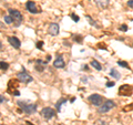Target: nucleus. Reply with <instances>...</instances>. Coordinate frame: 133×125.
Instances as JSON below:
<instances>
[{
  "instance_id": "nucleus-7",
  "label": "nucleus",
  "mask_w": 133,
  "mask_h": 125,
  "mask_svg": "<svg viewBox=\"0 0 133 125\" xmlns=\"http://www.w3.org/2000/svg\"><path fill=\"white\" fill-rule=\"evenodd\" d=\"M133 88L131 85H128V84H124L121 88L119 89V95H123V96H129L132 94Z\"/></svg>"
},
{
  "instance_id": "nucleus-19",
  "label": "nucleus",
  "mask_w": 133,
  "mask_h": 125,
  "mask_svg": "<svg viewBox=\"0 0 133 125\" xmlns=\"http://www.w3.org/2000/svg\"><path fill=\"white\" fill-rule=\"evenodd\" d=\"M86 18L88 19V21L90 22V24H91V25H96V27H99V25L96 24V22L94 21V20H92V19H91V17H90V16H86Z\"/></svg>"
},
{
  "instance_id": "nucleus-30",
  "label": "nucleus",
  "mask_w": 133,
  "mask_h": 125,
  "mask_svg": "<svg viewBox=\"0 0 133 125\" xmlns=\"http://www.w3.org/2000/svg\"><path fill=\"white\" fill-rule=\"evenodd\" d=\"M1 49H2V43L0 42V50H1Z\"/></svg>"
},
{
  "instance_id": "nucleus-3",
  "label": "nucleus",
  "mask_w": 133,
  "mask_h": 125,
  "mask_svg": "<svg viewBox=\"0 0 133 125\" xmlns=\"http://www.w3.org/2000/svg\"><path fill=\"white\" fill-rule=\"evenodd\" d=\"M9 13H10V17L12 18L14 20V23L16 27H19L20 23L22 22V14L19 10H16V9H9Z\"/></svg>"
},
{
  "instance_id": "nucleus-14",
  "label": "nucleus",
  "mask_w": 133,
  "mask_h": 125,
  "mask_svg": "<svg viewBox=\"0 0 133 125\" xmlns=\"http://www.w3.org/2000/svg\"><path fill=\"white\" fill-rule=\"evenodd\" d=\"M90 64H91V67H92V68H94L96 70H98V71H101V70H102V65H101V63H99L96 60H92L91 62H90Z\"/></svg>"
},
{
  "instance_id": "nucleus-32",
  "label": "nucleus",
  "mask_w": 133,
  "mask_h": 125,
  "mask_svg": "<svg viewBox=\"0 0 133 125\" xmlns=\"http://www.w3.org/2000/svg\"><path fill=\"white\" fill-rule=\"evenodd\" d=\"M0 125H4V124H0Z\"/></svg>"
},
{
  "instance_id": "nucleus-10",
  "label": "nucleus",
  "mask_w": 133,
  "mask_h": 125,
  "mask_svg": "<svg viewBox=\"0 0 133 125\" xmlns=\"http://www.w3.org/2000/svg\"><path fill=\"white\" fill-rule=\"evenodd\" d=\"M64 65H66V62H64L63 57L62 55H58L57 59L54 60V62H53V67L57 69H62V68H64Z\"/></svg>"
},
{
  "instance_id": "nucleus-18",
  "label": "nucleus",
  "mask_w": 133,
  "mask_h": 125,
  "mask_svg": "<svg viewBox=\"0 0 133 125\" xmlns=\"http://www.w3.org/2000/svg\"><path fill=\"white\" fill-rule=\"evenodd\" d=\"M4 22L8 24H11L12 22H14V20H12V18L10 16H4Z\"/></svg>"
},
{
  "instance_id": "nucleus-8",
  "label": "nucleus",
  "mask_w": 133,
  "mask_h": 125,
  "mask_svg": "<svg viewBox=\"0 0 133 125\" xmlns=\"http://www.w3.org/2000/svg\"><path fill=\"white\" fill-rule=\"evenodd\" d=\"M48 32L51 34V35H58L59 32H60V25L56 22H52V23L49 24V28H48Z\"/></svg>"
},
{
  "instance_id": "nucleus-17",
  "label": "nucleus",
  "mask_w": 133,
  "mask_h": 125,
  "mask_svg": "<svg viewBox=\"0 0 133 125\" xmlns=\"http://www.w3.org/2000/svg\"><path fill=\"white\" fill-rule=\"evenodd\" d=\"M8 68H9V63L4 62V61L0 62V69H1V70H8Z\"/></svg>"
},
{
  "instance_id": "nucleus-25",
  "label": "nucleus",
  "mask_w": 133,
  "mask_h": 125,
  "mask_svg": "<svg viewBox=\"0 0 133 125\" xmlns=\"http://www.w3.org/2000/svg\"><path fill=\"white\" fill-rule=\"evenodd\" d=\"M114 82H108L106 83V86H108V88H112V86H114Z\"/></svg>"
},
{
  "instance_id": "nucleus-21",
  "label": "nucleus",
  "mask_w": 133,
  "mask_h": 125,
  "mask_svg": "<svg viewBox=\"0 0 133 125\" xmlns=\"http://www.w3.org/2000/svg\"><path fill=\"white\" fill-rule=\"evenodd\" d=\"M71 18H72V20H73L74 22H78L79 20H80V19H79V16H76V14H74V13L71 14Z\"/></svg>"
},
{
  "instance_id": "nucleus-1",
  "label": "nucleus",
  "mask_w": 133,
  "mask_h": 125,
  "mask_svg": "<svg viewBox=\"0 0 133 125\" xmlns=\"http://www.w3.org/2000/svg\"><path fill=\"white\" fill-rule=\"evenodd\" d=\"M17 103L26 114H33L37 112V105H36V104L28 103V102H26V101H18Z\"/></svg>"
},
{
  "instance_id": "nucleus-6",
  "label": "nucleus",
  "mask_w": 133,
  "mask_h": 125,
  "mask_svg": "<svg viewBox=\"0 0 133 125\" xmlns=\"http://www.w3.org/2000/svg\"><path fill=\"white\" fill-rule=\"evenodd\" d=\"M41 115L46 120H51L52 117L56 116V111L51 108H43L41 110Z\"/></svg>"
},
{
  "instance_id": "nucleus-26",
  "label": "nucleus",
  "mask_w": 133,
  "mask_h": 125,
  "mask_svg": "<svg viewBox=\"0 0 133 125\" xmlns=\"http://www.w3.org/2000/svg\"><path fill=\"white\" fill-rule=\"evenodd\" d=\"M128 6L133 8V0H129V1H128Z\"/></svg>"
},
{
  "instance_id": "nucleus-5",
  "label": "nucleus",
  "mask_w": 133,
  "mask_h": 125,
  "mask_svg": "<svg viewBox=\"0 0 133 125\" xmlns=\"http://www.w3.org/2000/svg\"><path fill=\"white\" fill-rule=\"evenodd\" d=\"M88 100L96 106H100L102 103H103V98H102L100 94H96H96H91V95L88 98Z\"/></svg>"
},
{
  "instance_id": "nucleus-11",
  "label": "nucleus",
  "mask_w": 133,
  "mask_h": 125,
  "mask_svg": "<svg viewBox=\"0 0 133 125\" xmlns=\"http://www.w3.org/2000/svg\"><path fill=\"white\" fill-rule=\"evenodd\" d=\"M8 41L10 43V45H12L14 49H19L20 45H21V42H20V40L17 37H9Z\"/></svg>"
},
{
  "instance_id": "nucleus-28",
  "label": "nucleus",
  "mask_w": 133,
  "mask_h": 125,
  "mask_svg": "<svg viewBox=\"0 0 133 125\" xmlns=\"http://www.w3.org/2000/svg\"><path fill=\"white\" fill-rule=\"evenodd\" d=\"M14 95H16V96H18V95H20V93H19V92H18V91H16V92H14Z\"/></svg>"
},
{
  "instance_id": "nucleus-31",
  "label": "nucleus",
  "mask_w": 133,
  "mask_h": 125,
  "mask_svg": "<svg viewBox=\"0 0 133 125\" xmlns=\"http://www.w3.org/2000/svg\"><path fill=\"white\" fill-rule=\"evenodd\" d=\"M27 124H28V125H33L32 123H30V122H27Z\"/></svg>"
},
{
  "instance_id": "nucleus-20",
  "label": "nucleus",
  "mask_w": 133,
  "mask_h": 125,
  "mask_svg": "<svg viewBox=\"0 0 133 125\" xmlns=\"http://www.w3.org/2000/svg\"><path fill=\"white\" fill-rule=\"evenodd\" d=\"M120 31H123V32H126L128 31V25L126 24H121L119 28Z\"/></svg>"
},
{
  "instance_id": "nucleus-4",
  "label": "nucleus",
  "mask_w": 133,
  "mask_h": 125,
  "mask_svg": "<svg viewBox=\"0 0 133 125\" xmlns=\"http://www.w3.org/2000/svg\"><path fill=\"white\" fill-rule=\"evenodd\" d=\"M17 78H18V80L20 81V82H22V83H30V82H32L33 81V78L31 75L29 74V73H27V72H18L17 73Z\"/></svg>"
},
{
  "instance_id": "nucleus-12",
  "label": "nucleus",
  "mask_w": 133,
  "mask_h": 125,
  "mask_svg": "<svg viewBox=\"0 0 133 125\" xmlns=\"http://www.w3.org/2000/svg\"><path fill=\"white\" fill-rule=\"evenodd\" d=\"M96 4L101 9H106L109 7L110 4V0H94Z\"/></svg>"
},
{
  "instance_id": "nucleus-13",
  "label": "nucleus",
  "mask_w": 133,
  "mask_h": 125,
  "mask_svg": "<svg viewBox=\"0 0 133 125\" xmlns=\"http://www.w3.org/2000/svg\"><path fill=\"white\" fill-rule=\"evenodd\" d=\"M109 74H110V76H111V78L116 79V80H119V79L121 78V73H120L119 71L116 70V69H111Z\"/></svg>"
},
{
  "instance_id": "nucleus-23",
  "label": "nucleus",
  "mask_w": 133,
  "mask_h": 125,
  "mask_svg": "<svg viewBox=\"0 0 133 125\" xmlns=\"http://www.w3.org/2000/svg\"><path fill=\"white\" fill-rule=\"evenodd\" d=\"M96 125H108V123L104 121H101V120H99L98 122H96Z\"/></svg>"
},
{
  "instance_id": "nucleus-24",
  "label": "nucleus",
  "mask_w": 133,
  "mask_h": 125,
  "mask_svg": "<svg viewBox=\"0 0 133 125\" xmlns=\"http://www.w3.org/2000/svg\"><path fill=\"white\" fill-rule=\"evenodd\" d=\"M42 45H43V42L42 41H40V42L37 43V48H38V49H40V50H42Z\"/></svg>"
},
{
  "instance_id": "nucleus-27",
  "label": "nucleus",
  "mask_w": 133,
  "mask_h": 125,
  "mask_svg": "<svg viewBox=\"0 0 133 125\" xmlns=\"http://www.w3.org/2000/svg\"><path fill=\"white\" fill-rule=\"evenodd\" d=\"M4 101H6V98L4 95H0V103H4Z\"/></svg>"
},
{
  "instance_id": "nucleus-2",
  "label": "nucleus",
  "mask_w": 133,
  "mask_h": 125,
  "mask_svg": "<svg viewBox=\"0 0 133 125\" xmlns=\"http://www.w3.org/2000/svg\"><path fill=\"white\" fill-rule=\"evenodd\" d=\"M114 108H116V103L111 100H108V101L103 102V103L99 106L98 112L100 114H104V113H108L109 111H111V110Z\"/></svg>"
},
{
  "instance_id": "nucleus-16",
  "label": "nucleus",
  "mask_w": 133,
  "mask_h": 125,
  "mask_svg": "<svg viewBox=\"0 0 133 125\" xmlns=\"http://www.w3.org/2000/svg\"><path fill=\"white\" fill-rule=\"evenodd\" d=\"M118 64L120 65V67H122V68H125V69H130V67H129V63L128 62H125V61H118Z\"/></svg>"
},
{
  "instance_id": "nucleus-22",
  "label": "nucleus",
  "mask_w": 133,
  "mask_h": 125,
  "mask_svg": "<svg viewBox=\"0 0 133 125\" xmlns=\"http://www.w3.org/2000/svg\"><path fill=\"white\" fill-rule=\"evenodd\" d=\"M74 40L76 42L80 43L81 41H82V37H81V35H74Z\"/></svg>"
},
{
  "instance_id": "nucleus-33",
  "label": "nucleus",
  "mask_w": 133,
  "mask_h": 125,
  "mask_svg": "<svg viewBox=\"0 0 133 125\" xmlns=\"http://www.w3.org/2000/svg\"><path fill=\"white\" fill-rule=\"evenodd\" d=\"M132 45H133V44H132Z\"/></svg>"
},
{
  "instance_id": "nucleus-29",
  "label": "nucleus",
  "mask_w": 133,
  "mask_h": 125,
  "mask_svg": "<svg viewBox=\"0 0 133 125\" xmlns=\"http://www.w3.org/2000/svg\"><path fill=\"white\" fill-rule=\"evenodd\" d=\"M51 60V55H48L47 57V61H50Z\"/></svg>"
},
{
  "instance_id": "nucleus-9",
  "label": "nucleus",
  "mask_w": 133,
  "mask_h": 125,
  "mask_svg": "<svg viewBox=\"0 0 133 125\" xmlns=\"http://www.w3.org/2000/svg\"><path fill=\"white\" fill-rule=\"evenodd\" d=\"M26 8H27L28 11L31 12V13H33V14L41 12V10H38L34 1H27V3H26Z\"/></svg>"
},
{
  "instance_id": "nucleus-15",
  "label": "nucleus",
  "mask_w": 133,
  "mask_h": 125,
  "mask_svg": "<svg viewBox=\"0 0 133 125\" xmlns=\"http://www.w3.org/2000/svg\"><path fill=\"white\" fill-rule=\"evenodd\" d=\"M64 103H66V99H64V98L60 99V100L57 102V104H56V109H57L58 112L61 111V106H62V104H64Z\"/></svg>"
}]
</instances>
